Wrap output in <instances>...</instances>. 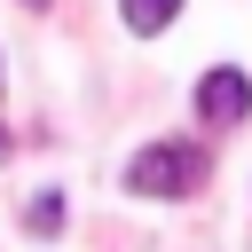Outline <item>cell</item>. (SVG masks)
Wrapping results in <instances>:
<instances>
[{"label": "cell", "instance_id": "3957f363", "mask_svg": "<svg viewBox=\"0 0 252 252\" xmlns=\"http://www.w3.org/2000/svg\"><path fill=\"white\" fill-rule=\"evenodd\" d=\"M118 16H126V32H165L181 16V0H118Z\"/></svg>", "mask_w": 252, "mask_h": 252}, {"label": "cell", "instance_id": "277c9868", "mask_svg": "<svg viewBox=\"0 0 252 252\" xmlns=\"http://www.w3.org/2000/svg\"><path fill=\"white\" fill-rule=\"evenodd\" d=\"M63 213H71V205H63V197L47 189V197H32V213H24V228H32V236H55V228H63Z\"/></svg>", "mask_w": 252, "mask_h": 252}, {"label": "cell", "instance_id": "7a4b0ae2", "mask_svg": "<svg viewBox=\"0 0 252 252\" xmlns=\"http://www.w3.org/2000/svg\"><path fill=\"white\" fill-rule=\"evenodd\" d=\"M197 118H213V126L252 118V79H244L236 63H213V71L197 79Z\"/></svg>", "mask_w": 252, "mask_h": 252}, {"label": "cell", "instance_id": "6da1fadb", "mask_svg": "<svg viewBox=\"0 0 252 252\" xmlns=\"http://www.w3.org/2000/svg\"><path fill=\"white\" fill-rule=\"evenodd\" d=\"M197 181H205V150H189V142H150V150L126 158L134 197H189Z\"/></svg>", "mask_w": 252, "mask_h": 252}, {"label": "cell", "instance_id": "5b68a950", "mask_svg": "<svg viewBox=\"0 0 252 252\" xmlns=\"http://www.w3.org/2000/svg\"><path fill=\"white\" fill-rule=\"evenodd\" d=\"M0 158H8V126H0Z\"/></svg>", "mask_w": 252, "mask_h": 252}]
</instances>
